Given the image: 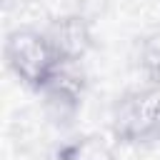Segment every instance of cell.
Returning a JSON list of instances; mask_svg holds the SVG:
<instances>
[{"label": "cell", "instance_id": "6da1fadb", "mask_svg": "<svg viewBox=\"0 0 160 160\" xmlns=\"http://www.w3.org/2000/svg\"><path fill=\"white\" fill-rule=\"evenodd\" d=\"M5 62L10 72L30 90H42L45 82L60 68V55L45 30L15 28L5 35Z\"/></svg>", "mask_w": 160, "mask_h": 160}, {"label": "cell", "instance_id": "7a4b0ae2", "mask_svg": "<svg viewBox=\"0 0 160 160\" xmlns=\"http://www.w3.org/2000/svg\"><path fill=\"white\" fill-rule=\"evenodd\" d=\"M110 130L122 145H150L160 140V85L150 82L122 92L110 110Z\"/></svg>", "mask_w": 160, "mask_h": 160}, {"label": "cell", "instance_id": "3957f363", "mask_svg": "<svg viewBox=\"0 0 160 160\" xmlns=\"http://www.w3.org/2000/svg\"><path fill=\"white\" fill-rule=\"evenodd\" d=\"M40 95L45 98V108L52 118H72L85 95V75L80 62H60Z\"/></svg>", "mask_w": 160, "mask_h": 160}, {"label": "cell", "instance_id": "277c9868", "mask_svg": "<svg viewBox=\"0 0 160 160\" xmlns=\"http://www.w3.org/2000/svg\"><path fill=\"white\" fill-rule=\"evenodd\" d=\"M62 62H82V58L92 48V28L82 12L55 15L45 28Z\"/></svg>", "mask_w": 160, "mask_h": 160}, {"label": "cell", "instance_id": "5b68a950", "mask_svg": "<svg viewBox=\"0 0 160 160\" xmlns=\"http://www.w3.org/2000/svg\"><path fill=\"white\" fill-rule=\"evenodd\" d=\"M60 160H118L115 150L100 135L75 138L60 148Z\"/></svg>", "mask_w": 160, "mask_h": 160}, {"label": "cell", "instance_id": "8992f818", "mask_svg": "<svg viewBox=\"0 0 160 160\" xmlns=\"http://www.w3.org/2000/svg\"><path fill=\"white\" fill-rule=\"evenodd\" d=\"M140 68L150 78V82L160 85V30L142 38V42H140Z\"/></svg>", "mask_w": 160, "mask_h": 160}]
</instances>
